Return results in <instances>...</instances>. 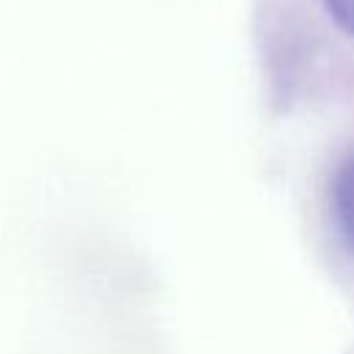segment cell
<instances>
[{
  "label": "cell",
  "instance_id": "1",
  "mask_svg": "<svg viewBox=\"0 0 354 354\" xmlns=\"http://www.w3.org/2000/svg\"><path fill=\"white\" fill-rule=\"evenodd\" d=\"M332 210L343 238L354 249V155L343 160L332 180Z\"/></svg>",
  "mask_w": 354,
  "mask_h": 354
},
{
  "label": "cell",
  "instance_id": "2",
  "mask_svg": "<svg viewBox=\"0 0 354 354\" xmlns=\"http://www.w3.org/2000/svg\"><path fill=\"white\" fill-rule=\"evenodd\" d=\"M329 17L343 28L348 36H354V0H324Z\"/></svg>",
  "mask_w": 354,
  "mask_h": 354
}]
</instances>
